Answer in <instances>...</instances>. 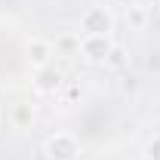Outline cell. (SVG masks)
Wrapping results in <instances>:
<instances>
[{
    "mask_svg": "<svg viewBox=\"0 0 160 160\" xmlns=\"http://www.w3.org/2000/svg\"><path fill=\"white\" fill-rule=\"evenodd\" d=\"M132 25H136V28H142V25H145V9H139V6L132 9Z\"/></svg>",
    "mask_w": 160,
    "mask_h": 160,
    "instance_id": "obj_6",
    "label": "cell"
},
{
    "mask_svg": "<svg viewBox=\"0 0 160 160\" xmlns=\"http://www.w3.org/2000/svg\"><path fill=\"white\" fill-rule=\"evenodd\" d=\"M108 28H111V16L105 9H89L83 16V31L86 34H108Z\"/></svg>",
    "mask_w": 160,
    "mask_h": 160,
    "instance_id": "obj_3",
    "label": "cell"
},
{
    "mask_svg": "<svg viewBox=\"0 0 160 160\" xmlns=\"http://www.w3.org/2000/svg\"><path fill=\"white\" fill-rule=\"evenodd\" d=\"M49 56H52V52H49V43H43V40H34V43H31V59L37 62V65H46Z\"/></svg>",
    "mask_w": 160,
    "mask_h": 160,
    "instance_id": "obj_5",
    "label": "cell"
},
{
    "mask_svg": "<svg viewBox=\"0 0 160 160\" xmlns=\"http://www.w3.org/2000/svg\"><path fill=\"white\" fill-rule=\"evenodd\" d=\"M80 49H83V56L89 62H105L108 52H111V43L105 40V34H86L83 43H80Z\"/></svg>",
    "mask_w": 160,
    "mask_h": 160,
    "instance_id": "obj_1",
    "label": "cell"
},
{
    "mask_svg": "<svg viewBox=\"0 0 160 160\" xmlns=\"http://www.w3.org/2000/svg\"><path fill=\"white\" fill-rule=\"evenodd\" d=\"M46 151H49V157H52V160H74L80 154L77 142L71 139V136H56V139H49Z\"/></svg>",
    "mask_w": 160,
    "mask_h": 160,
    "instance_id": "obj_2",
    "label": "cell"
},
{
    "mask_svg": "<svg viewBox=\"0 0 160 160\" xmlns=\"http://www.w3.org/2000/svg\"><path fill=\"white\" fill-rule=\"evenodd\" d=\"M59 80H62V74L59 71H52V68H46V71H40V83H37V89H56L59 86Z\"/></svg>",
    "mask_w": 160,
    "mask_h": 160,
    "instance_id": "obj_4",
    "label": "cell"
}]
</instances>
